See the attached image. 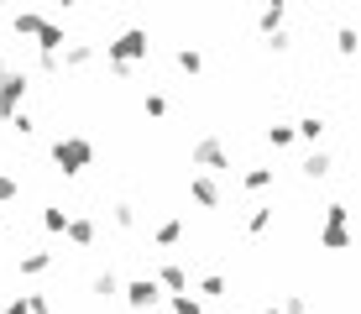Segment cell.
Here are the masks:
<instances>
[{
    "mask_svg": "<svg viewBox=\"0 0 361 314\" xmlns=\"http://www.w3.org/2000/svg\"><path fill=\"white\" fill-rule=\"evenodd\" d=\"M27 95H32V73L27 68H6L0 73V121H11L21 105H27Z\"/></svg>",
    "mask_w": 361,
    "mask_h": 314,
    "instance_id": "5",
    "label": "cell"
},
{
    "mask_svg": "<svg viewBox=\"0 0 361 314\" xmlns=\"http://www.w3.org/2000/svg\"><path fill=\"white\" fill-rule=\"evenodd\" d=\"M53 6H63V11H73V6H79V0H53Z\"/></svg>",
    "mask_w": 361,
    "mask_h": 314,
    "instance_id": "35",
    "label": "cell"
},
{
    "mask_svg": "<svg viewBox=\"0 0 361 314\" xmlns=\"http://www.w3.org/2000/svg\"><path fill=\"white\" fill-rule=\"evenodd\" d=\"M330 173H335V157H330V152H309V157H304V179H309V183H325Z\"/></svg>",
    "mask_w": 361,
    "mask_h": 314,
    "instance_id": "15",
    "label": "cell"
},
{
    "mask_svg": "<svg viewBox=\"0 0 361 314\" xmlns=\"http://www.w3.org/2000/svg\"><path fill=\"white\" fill-rule=\"evenodd\" d=\"M142 116L147 121H168V95L163 90H147L142 95Z\"/></svg>",
    "mask_w": 361,
    "mask_h": 314,
    "instance_id": "20",
    "label": "cell"
},
{
    "mask_svg": "<svg viewBox=\"0 0 361 314\" xmlns=\"http://www.w3.org/2000/svg\"><path fill=\"white\" fill-rule=\"evenodd\" d=\"M152 278H157L163 294H183V288H189V267H183V262H157Z\"/></svg>",
    "mask_w": 361,
    "mask_h": 314,
    "instance_id": "8",
    "label": "cell"
},
{
    "mask_svg": "<svg viewBox=\"0 0 361 314\" xmlns=\"http://www.w3.org/2000/svg\"><path fill=\"white\" fill-rule=\"evenodd\" d=\"M178 241H183V220H178V215H168V220H157V225H152V246L173 251Z\"/></svg>",
    "mask_w": 361,
    "mask_h": 314,
    "instance_id": "12",
    "label": "cell"
},
{
    "mask_svg": "<svg viewBox=\"0 0 361 314\" xmlns=\"http://www.w3.org/2000/svg\"><path fill=\"white\" fill-rule=\"evenodd\" d=\"M189 199L199 210H220V173H194L189 179Z\"/></svg>",
    "mask_w": 361,
    "mask_h": 314,
    "instance_id": "6",
    "label": "cell"
},
{
    "mask_svg": "<svg viewBox=\"0 0 361 314\" xmlns=\"http://www.w3.org/2000/svg\"><path fill=\"white\" fill-rule=\"evenodd\" d=\"M90 162H94V142H90V136L63 131V136L53 142V168L63 173V179H79V173L90 168Z\"/></svg>",
    "mask_w": 361,
    "mask_h": 314,
    "instance_id": "2",
    "label": "cell"
},
{
    "mask_svg": "<svg viewBox=\"0 0 361 314\" xmlns=\"http://www.w3.org/2000/svg\"><path fill=\"white\" fill-rule=\"evenodd\" d=\"M6 126H11V136H21V142H27V136L37 131V116H32V110H27V105H21V110H16V116H11Z\"/></svg>",
    "mask_w": 361,
    "mask_h": 314,
    "instance_id": "24",
    "label": "cell"
},
{
    "mask_svg": "<svg viewBox=\"0 0 361 314\" xmlns=\"http://www.w3.org/2000/svg\"><path fill=\"white\" fill-rule=\"evenodd\" d=\"M94 58H99L94 42H73V37H68V42L58 47V63H63V68H90Z\"/></svg>",
    "mask_w": 361,
    "mask_h": 314,
    "instance_id": "9",
    "label": "cell"
},
{
    "mask_svg": "<svg viewBox=\"0 0 361 314\" xmlns=\"http://www.w3.org/2000/svg\"><path fill=\"white\" fill-rule=\"evenodd\" d=\"M298 142L293 126H267V147H278V152H288V147Z\"/></svg>",
    "mask_w": 361,
    "mask_h": 314,
    "instance_id": "28",
    "label": "cell"
},
{
    "mask_svg": "<svg viewBox=\"0 0 361 314\" xmlns=\"http://www.w3.org/2000/svg\"><path fill=\"white\" fill-rule=\"evenodd\" d=\"M0 314H27V304H21V298H11V304H0Z\"/></svg>",
    "mask_w": 361,
    "mask_h": 314,
    "instance_id": "33",
    "label": "cell"
},
{
    "mask_svg": "<svg viewBox=\"0 0 361 314\" xmlns=\"http://www.w3.org/2000/svg\"><path fill=\"white\" fill-rule=\"evenodd\" d=\"M37 220H42V231H47V236H63L68 210H63V205H42V215H37Z\"/></svg>",
    "mask_w": 361,
    "mask_h": 314,
    "instance_id": "21",
    "label": "cell"
},
{
    "mask_svg": "<svg viewBox=\"0 0 361 314\" xmlns=\"http://www.w3.org/2000/svg\"><path fill=\"white\" fill-rule=\"evenodd\" d=\"M325 131H330V121H325V116H304V121H293V136H298V142H309V147L325 142Z\"/></svg>",
    "mask_w": 361,
    "mask_h": 314,
    "instance_id": "13",
    "label": "cell"
},
{
    "mask_svg": "<svg viewBox=\"0 0 361 314\" xmlns=\"http://www.w3.org/2000/svg\"><path fill=\"white\" fill-rule=\"evenodd\" d=\"M272 220H278V215H272L267 205H257L252 215H246V231H252V236H267V231H272Z\"/></svg>",
    "mask_w": 361,
    "mask_h": 314,
    "instance_id": "26",
    "label": "cell"
},
{
    "mask_svg": "<svg viewBox=\"0 0 361 314\" xmlns=\"http://www.w3.org/2000/svg\"><path fill=\"white\" fill-rule=\"evenodd\" d=\"M21 278H42V272H53V251H27V257L16 262Z\"/></svg>",
    "mask_w": 361,
    "mask_h": 314,
    "instance_id": "16",
    "label": "cell"
},
{
    "mask_svg": "<svg viewBox=\"0 0 361 314\" xmlns=\"http://www.w3.org/2000/svg\"><path fill=\"white\" fill-rule=\"evenodd\" d=\"M356 27H341V37H335V47H341V58H356Z\"/></svg>",
    "mask_w": 361,
    "mask_h": 314,
    "instance_id": "29",
    "label": "cell"
},
{
    "mask_svg": "<svg viewBox=\"0 0 361 314\" xmlns=\"http://www.w3.org/2000/svg\"><path fill=\"white\" fill-rule=\"evenodd\" d=\"M42 11H16V16H11V32H16V37H37V32H42Z\"/></svg>",
    "mask_w": 361,
    "mask_h": 314,
    "instance_id": "18",
    "label": "cell"
},
{
    "mask_svg": "<svg viewBox=\"0 0 361 314\" xmlns=\"http://www.w3.org/2000/svg\"><path fill=\"white\" fill-rule=\"evenodd\" d=\"M21 304H27V314H53V298L47 294H21Z\"/></svg>",
    "mask_w": 361,
    "mask_h": 314,
    "instance_id": "30",
    "label": "cell"
},
{
    "mask_svg": "<svg viewBox=\"0 0 361 314\" xmlns=\"http://www.w3.org/2000/svg\"><path fill=\"white\" fill-rule=\"evenodd\" d=\"M163 298H168V314H204V298L189 294V288L183 294H163Z\"/></svg>",
    "mask_w": 361,
    "mask_h": 314,
    "instance_id": "17",
    "label": "cell"
},
{
    "mask_svg": "<svg viewBox=\"0 0 361 314\" xmlns=\"http://www.w3.org/2000/svg\"><path fill=\"white\" fill-rule=\"evenodd\" d=\"M110 220H116V231H136V205L131 199H116V205H110Z\"/></svg>",
    "mask_w": 361,
    "mask_h": 314,
    "instance_id": "22",
    "label": "cell"
},
{
    "mask_svg": "<svg viewBox=\"0 0 361 314\" xmlns=\"http://www.w3.org/2000/svg\"><path fill=\"white\" fill-rule=\"evenodd\" d=\"M32 42H37V53H58V47L68 42V27L63 21H42V32H37Z\"/></svg>",
    "mask_w": 361,
    "mask_h": 314,
    "instance_id": "11",
    "label": "cell"
},
{
    "mask_svg": "<svg viewBox=\"0 0 361 314\" xmlns=\"http://www.w3.org/2000/svg\"><path fill=\"white\" fill-rule=\"evenodd\" d=\"M63 236H68V241L79 246V251H90V246L99 241V225H94L90 215H68V225H63Z\"/></svg>",
    "mask_w": 361,
    "mask_h": 314,
    "instance_id": "10",
    "label": "cell"
},
{
    "mask_svg": "<svg viewBox=\"0 0 361 314\" xmlns=\"http://www.w3.org/2000/svg\"><path fill=\"white\" fill-rule=\"evenodd\" d=\"M319 246L325 251H351V205H325V225H319Z\"/></svg>",
    "mask_w": 361,
    "mask_h": 314,
    "instance_id": "4",
    "label": "cell"
},
{
    "mask_svg": "<svg viewBox=\"0 0 361 314\" xmlns=\"http://www.w3.org/2000/svg\"><path fill=\"white\" fill-rule=\"evenodd\" d=\"M121 294H126V304L131 309H157V298H163V288H157V278H131L126 288H121Z\"/></svg>",
    "mask_w": 361,
    "mask_h": 314,
    "instance_id": "7",
    "label": "cell"
},
{
    "mask_svg": "<svg viewBox=\"0 0 361 314\" xmlns=\"http://www.w3.org/2000/svg\"><path fill=\"white\" fill-rule=\"evenodd\" d=\"M37 73H63V63H58V53H37Z\"/></svg>",
    "mask_w": 361,
    "mask_h": 314,
    "instance_id": "32",
    "label": "cell"
},
{
    "mask_svg": "<svg viewBox=\"0 0 361 314\" xmlns=\"http://www.w3.org/2000/svg\"><path fill=\"white\" fill-rule=\"evenodd\" d=\"M283 16H288V6H262V11H257V32L272 37V32L283 27Z\"/></svg>",
    "mask_w": 361,
    "mask_h": 314,
    "instance_id": "19",
    "label": "cell"
},
{
    "mask_svg": "<svg viewBox=\"0 0 361 314\" xmlns=\"http://www.w3.org/2000/svg\"><path fill=\"white\" fill-rule=\"evenodd\" d=\"M178 68L189 73V79H199V73H204V53H199V47H178Z\"/></svg>",
    "mask_w": 361,
    "mask_h": 314,
    "instance_id": "25",
    "label": "cell"
},
{
    "mask_svg": "<svg viewBox=\"0 0 361 314\" xmlns=\"http://www.w3.org/2000/svg\"><path fill=\"white\" fill-rule=\"evenodd\" d=\"M6 6H11V0H0V11H6Z\"/></svg>",
    "mask_w": 361,
    "mask_h": 314,
    "instance_id": "39",
    "label": "cell"
},
{
    "mask_svg": "<svg viewBox=\"0 0 361 314\" xmlns=\"http://www.w3.org/2000/svg\"><path fill=\"white\" fill-rule=\"evenodd\" d=\"M272 183H278V168H262V162L241 173V188H246V194H262V188H272Z\"/></svg>",
    "mask_w": 361,
    "mask_h": 314,
    "instance_id": "14",
    "label": "cell"
},
{
    "mask_svg": "<svg viewBox=\"0 0 361 314\" xmlns=\"http://www.w3.org/2000/svg\"><path fill=\"white\" fill-rule=\"evenodd\" d=\"M90 288H94V298H110V294H121V278H116V267H99Z\"/></svg>",
    "mask_w": 361,
    "mask_h": 314,
    "instance_id": "23",
    "label": "cell"
},
{
    "mask_svg": "<svg viewBox=\"0 0 361 314\" xmlns=\"http://www.w3.org/2000/svg\"><path fill=\"white\" fill-rule=\"evenodd\" d=\"M189 162L199 173H226V168H235V157H231V147H226V136H199V142L189 147Z\"/></svg>",
    "mask_w": 361,
    "mask_h": 314,
    "instance_id": "3",
    "label": "cell"
},
{
    "mask_svg": "<svg viewBox=\"0 0 361 314\" xmlns=\"http://www.w3.org/2000/svg\"><path fill=\"white\" fill-rule=\"evenodd\" d=\"M105 58H110V73H116V79H131V73L152 58V32H147V27L116 32V37H110V47H105Z\"/></svg>",
    "mask_w": 361,
    "mask_h": 314,
    "instance_id": "1",
    "label": "cell"
},
{
    "mask_svg": "<svg viewBox=\"0 0 361 314\" xmlns=\"http://www.w3.org/2000/svg\"><path fill=\"white\" fill-rule=\"evenodd\" d=\"M11 68V58H6V47H0V73H6Z\"/></svg>",
    "mask_w": 361,
    "mask_h": 314,
    "instance_id": "34",
    "label": "cell"
},
{
    "mask_svg": "<svg viewBox=\"0 0 361 314\" xmlns=\"http://www.w3.org/2000/svg\"><path fill=\"white\" fill-rule=\"evenodd\" d=\"M226 278H220V272H204V278H199V298H226Z\"/></svg>",
    "mask_w": 361,
    "mask_h": 314,
    "instance_id": "27",
    "label": "cell"
},
{
    "mask_svg": "<svg viewBox=\"0 0 361 314\" xmlns=\"http://www.w3.org/2000/svg\"><path fill=\"white\" fill-rule=\"evenodd\" d=\"M0 251H6V220H0Z\"/></svg>",
    "mask_w": 361,
    "mask_h": 314,
    "instance_id": "36",
    "label": "cell"
},
{
    "mask_svg": "<svg viewBox=\"0 0 361 314\" xmlns=\"http://www.w3.org/2000/svg\"><path fill=\"white\" fill-rule=\"evenodd\" d=\"M262 6H288V0H262Z\"/></svg>",
    "mask_w": 361,
    "mask_h": 314,
    "instance_id": "37",
    "label": "cell"
},
{
    "mask_svg": "<svg viewBox=\"0 0 361 314\" xmlns=\"http://www.w3.org/2000/svg\"><path fill=\"white\" fill-rule=\"evenodd\" d=\"M267 314H283V309H278V304H272V309H267Z\"/></svg>",
    "mask_w": 361,
    "mask_h": 314,
    "instance_id": "38",
    "label": "cell"
},
{
    "mask_svg": "<svg viewBox=\"0 0 361 314\" xmlns=\"http://www.w3.org/2000/svg\"><path fill=\"white\" fill-rule=\"evenodd\" d=\"M16 194H21V179L16 173H0V205H11Z\"/></svg>",
    "mask_w": 361,
    "mask_h": 314,
    "instance_id": "31",
    "label": "cell"
}]
</instances>
